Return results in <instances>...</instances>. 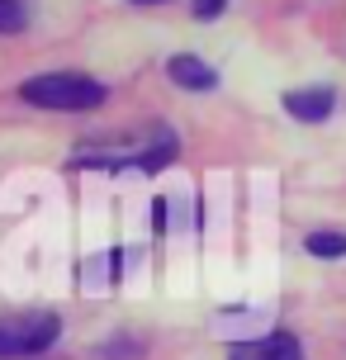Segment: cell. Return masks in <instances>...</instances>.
I'll use <instances>...</instances> for the list:
<instances>
[{
  "label": "cell",
  "mask_w": 346,
  "mask_h": 360,
  "mask_svg": "<svg viewBox=\"0 0 346 360\" xmlns=\"http://www.w3.org/2000/svg\"><path fill=\"white\" fill-rule=\"evenodd\" d=\"M166 76H171L181 90H214L219 86V72L195 53H176L171 62H166Z\"/></svg>",
  "instance_id": "obj_5"
},
{
  "label": "cell",
  "mask_w": 346,
  "mask_h": 360,
  "mask_svg": "<svg viewBox=\"0 0 346 360\" xmlns=\"http://www.w3.org/2000/svg\"><path fill=\"white\" fill-rule=\"evenodd\" d=\"M24 24H29V5L24 0H0V34H24Z\"/></svg>",
  "instance_id": "obj_7"
},
{
  "label": "cell",
  "mask_w": 346,
  "mask_h": 360,
  "mask_svg": "<svg viewBox=\"0 0 346 360\" xmlns=\"http://www.w3.org/2000/svg\"><path fill=\"white\" fill-rule=\"evenodd\" d=\"M190 10H195V19H219L228 10V0H190Z\"/></svg>",
  "instance_id": "obj_8"
},
{
  "label": "cell",
  "mask_w": 346,
  "mask_h": 360,
  "mask_svg": "<svg viewBox=\"0 0 346 360\" xmlns=\"http://www.w3.org/2000/svg\"><path fill=\"white\" fill-rule=\"evenodd\" d=\"M57 313H10L0 318V360H34L57 342Z\"/></svg>",
  "instance_id": "obj_2"
},
{
  "label": "cell",
  "mask_w": 346,
  "mask_h": 360,
  "mask_svg": "<svg viewBox=\"0 0 346 360\" xmlns=\"http://www.w3.org/2000/svg\"><path fill=\"white\" fill-rule=\"evenodd\" d=\"M332 109H337V90L332 86H304L285 95V114L299 119V124H323V119H332Z\"/></svg>",
  "instance_id": "obj_3"
},
{
  "label": "cell",
  "mask_w": 346,
  "mask_h": 360,
  "mask_svg": "<svg viewBox=\"0 0 346 360\" xmlns=\"http://www.w3.org/2000/svg\"><path fill=\"white\" fill-rule=\"evenodd\" d=\"M228 360H304V346L294 332H271L261 342H237Z\"/></svg>",
  "instance_id": "obj_4"
},
{
  "label": "cell",
  "mask_w": 346,
  "mask_h": 360,
  "mask_svg": "<svg viewBox=\"0 0 346 360\" xmlns=\"http://www.w3.org/2000/svg\"><path fill=\"white\" fill-rule=\"evenodd\" d=\"M133 5H162V0H133Z\"/></svg>",
  "instance_id": "obj_9"
},
{
  "label": "cell",
  "mask_w": 346,
  "mask_h": 360,
  "mask_svg": "<svg viewBox=\"0 0 346 360\" xmlns=\"http://www.w3.org/2000/svg\"><path fill=\"white\" fill-rule=\"evenodd\" d=\"M304 252L318 256V261H342L346 256V233H332V228H318V233L304 237Z\"/></svg>",
  "instance_id": "obj_6"
},
{
  "label": "cell",
  "mask_w": 346,
  "mask_h": 360,
  "mask_svg": "<svg viewBox=\"0 0 346 360\" xmlns=\"http://www.w3.org/2000/svg\"><path fill=\"white\" fill-rule=\"evenodd\" d=\"M19 100L34 109H48V114H91L110 100V90H105V81H95L86 72H43L19 86Z\"/></svg>",
  "instance_id": "obj_1"
}]
</instances>
